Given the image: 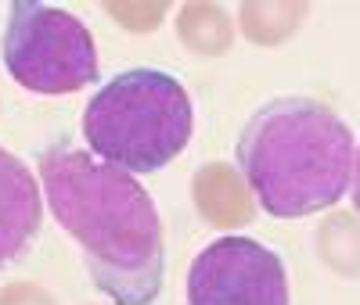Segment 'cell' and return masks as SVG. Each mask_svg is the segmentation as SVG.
Here are the masks:
<instances>
[{
    "label": "cell",
    "instance_id": "10",
    "mask_svg": "<svg viewBox=\"0 0 360 305\" xmlns=\"http://www.w3.org/2000/svg\"><path fill=\"white\" fill-rule=\"evenodd\" d=\"M317 244L321 259L335 273H342V277L360 273V223L349 212H335L332 219H324V226L317 230Z\"/></svg>",
    "mask_w": 360,
    "mask_h": 305
},
{
    "label": "cell",
    "instance_id": "11",
    "mask_svg": "<svg viewBox=\"0 0 360 305\" xmlns=\"http://www.w3.org/2000/svg\"><path fill=\"white\" fill-rule=\"evenodd\" d=\"M108 15H115V22L134 29V33H148L162 22L166 4H108Z\"/></svg>",
    "mask_w": 360,
    "mask_h": 305
},
{
    "label": "cell",
    "instance_id": "5",
    "mask_svg": "<svg viewBox=\"0 0 360 305\" xmlns=\"http://www.w3.org/2000/svg\"><path fill=\"white\" fill-rule=\"evenodd\" d=\"M188 305H288L285 262L259 240L227 233L195 255Z\"/></svg>",
    "mask_w": 360,
    "mask_h": 305
},
{
    "label": "cell",
    "instance_id": "13",
    "mask_svg": "<svg viewBox=\"0 0 360 305\" xmlns=\"http://www.w3.org/2000/svg\"><path fill=\"white\" fill-rule=\"evenodd\" d=\"M349 187H353V205L360 212V147L353 151V179H349Z\"/></svg>",
    "mask_w": 360,
    "mask_h": 305
},
{
    "label": "cell",
    "instance_id": "12",
    "mask_svg": "<svg viewBox=\"0 0 360 305\" xmlns=\"http://www.w3.org/2000/svg\"><path fill=\"white\" fill-rule=\"evenodd\" d=\"M0 305H58V301H54V298H51L44 287L18 280V284L0 287Z\"/></svg>",
    "mask_w": 360,
    "mask_h": 305
},
{
    "label": "cell",
    "instance_id": "9",
    "mask_svg": "<svg viewBox=\"0 0 360 305\" xmlns=\"http://www.w3.org/2000/svg\"><path fill=\"white\" fill-rule=\"evenodd\" d=\"M303 18H307V4H245L242 33L259 47H278L295 33Z\"/></svg>",
    "mask_w": 360,
    "mask_h": 305
},
{
    "label": "cell",
    "instance_id": "4",
    "mask_svg": "<svg viewBox=\"0 0 360 305\" xmlns=\"http://www.w3.org/2000/svg\"><path fill=\"white\" fill-rule=\"evenodd\" d=\"M8 76L33 94H76L98 79V47L90 29L62 8L15 0L0 43Z\"/></svg>",
    "mask_w": 360,
    "mask_h": 305
},
{
    "label": "cell",
    "instance_id": "2",
    "mask_svg": "<svg viewBox=\"0 0 360 305\" xmlns=\"http://www.w3.org/2000/svg\"><path fill=\"white\" fill-rule=\"evenodd\" d=\"M238 169L274 219L332 208L353 179V133L314 97H274L238 137Z\"/></svg>",
    "mask_w": 360,
    "mask_h": 305
},
{
    "label": "cell",
    "instance_id": "8",
    "mask_svg": "<svg viewBox=\"0 0 360 305\" xmlns=\"http://www.w3.org/2000/svg\"><path fill=\"white\" fill-rule=\"evenodd\" d=\"M176 36L188 50L202 57H220L234 43V29L217 4H184L176 18Z\"/></svg>",
    "mask_w": 360,
    "mask_h": 305
},
{
    "label": "cell",
    "instance_id": "6",
    "mask_svg": "<svg viewBox=\"0 0 360 305\" xmlns=\"http://www.w3.org/2000/svg\"><path fill=\"white\" fill-rule=\"evenodd\" d=\"M44 201L37 176L18 155L0 147V269L22 262L40 237Z\"/></svg>",
    "mask_w": 360,
    "mask_h": 305
},
{
    "label": "cell",
    "instance_id": "7",
    "mask_svg": "<svg viewBox=\"0 0 360 305\" xmlns=\"http://www.w3.org/2000/svg\"><path fill=\"white\" fill-rule=\"evenodd\" d=\"M191 198L209 226L238 230L252 219V191L245 176L227 162H209L191 179Z\"/></svg>",
    "mask_w": 360,
    "mask_h": 305
},
{
    "label": "cell",
    "instance_id": "1",
    "mask_svg": "<svg viewBox=\"0 0 360 305\" xmlns=\"http://www.w3.org/2000/svg\"><path fill=\"white\" fill-rule=\"evenodd\" d=\"M40 183L54 219L79 240L94 287L112 305H152L162 291L166 244L141 183L69 137L40 151Z\"/></svg>",
    "mask_w": 360,
    "mask_h": 305
},
{
    "label": "cell",
    "instance_id": "3",
    "mask_svg": "<svg viewBox=\"0 0 360 305\" xmlns=\"http://www.w3.org/2000/svg\"><path fill=\"white\" fill-rule=\"evenodd\" d=\"M83 140L123 172H159L191 140L188 90L162 69H130L108 79L83 111Z\"/></svg>",
    "mask_w": 360,
    "mask_h": 305
}]
</instances>
